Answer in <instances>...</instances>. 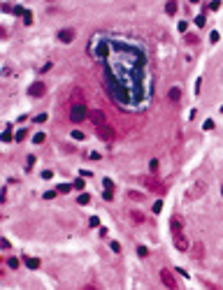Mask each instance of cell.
Returning <instances> with one entry per match:
<instances>
[{
    "label": "cell",
    "instance_id": "ac0fdd59",
    "mask_svg": "<svg viewBox=\"0 0 223 290\" xmlns=\"http://www.w3.org/2000/svg\"><path fill=\"white\" fill-rule=\"evenodd\" d=\"M128 197H130V200H142V195H139V193H132V191L128 193Z\"/></svg>",
    "mask_w": 223,
    "mask_h": 290
},
{
    "label": "cell",
    "instance_id": "484cf974",
    "mask_svg": "<svg viewBox=\"0 0 223 290\" xmlns=\"http://www.w3.org/2000/svg\"><path fill=\"white\" fill-rule=\"evenodd\" d=\"M186 42H191V44H195V42H198V37H195V35H188V37H186Z\"/></svg>",
    "mask_w": 223,
    "mask_h": 290
},
{
    "label": "cell",
    "instance_id": "d4e9b609",
    "mask_svg": "<svg viewBox=\"0 0 223 290\" xmlns=\"http://www.w3.org/2000/svg\"><path fill=\"white\" fill-rule=\"evenodd\" d=\"M112 251H114V253H119V251H121V246H119L116 241H112Z\"/></svg>",
    "mask_w": 223,
    "mask_h": 290
},
{
    "label": "cell",
    "instance_id": "44dd1931",
    "mask_svg": "<svg viewBox=\"0 0 223 290\" xmlns=\"http://www.w3.org/2000/svg\"><path fill=\"white\" fill-rule=\"evenodd\" d=\"M86 202H88V195H86V193L79 195V204H86Z\"/></svg>",
    "mask_w": 223,
    "mask_h": 290
},
{
    "label": "cell",
    "instance_id": "f1b7e54d",
    "mask_svg": "<svg viewBox=\"0 0 223 290\" xmlns=\"http://www.w3.org/2000/svg\"><path fill=\"white\" fill-rule=\"evenodd\" d=\"M221 111H223V107H221Z\"/></svg>",
    "mask_w": 223,
    "mask_h": 290
},
{
    "label": "cell",
    "instance_id": "277c9868",
    "mask_svg": "<svg viewBox=\"0 0 223 290\" xmlns=\"http://www.w3.org/2000/svg\"><path fill=\"white\" fill-rule=\"evenodd\" d=\"M88 119H91V123H93V126H105V123H107V116H105L100 109L88 111Z\"/></svg>",
    "mask_w": 223,
    "mask_h": 290
},
{
    "label": "cell",
    "instance_id": "6da1fadb",
    "mask_svg": "<svg viewBox=\"0 0 223 290\" xmlns=\"http://www.w3.org/2000/svg\"><path fill=\"white\" fill-rule=\"evenodd\" d=\"M96 135L102 142H114V137H116V135H114V128H109L107 123H105V126H96Z\"/></svg>",
    "mask_w": 223,
    "mask_h": 290
},
{
    "label": "cell",
    "instance_id": "52a82bcc",
    "mask_svg": "<svg viewBox=\"0 0 223 290\" xmlns=\"http://www.w3.org/2000/svg\"><path fill=\"white\" fill-rule=\"evenodd\" d=\"M170 230H172V232H184V221H181L179 216H172V218H170Z\"/></svg>",
    "mask_w": 223,
    "mask_h": 290
},
{
    "label": "cell",
    "instance_id": "2e32d148",
    "mask_svg": "<svg viewBox=\"0 0 223 290\" xmlns=\"http://www.w3.org/2000/svg\"><path fill=\"white\" fill-rule=\"evenodd\" d=\"M137 253H139V258H147V255H149V248H147V246H139Z\"/></svg>",
    "mask_w": 223,
    "mask_h": 290
},
{
    "label": "cell",
    "instance_id": "4fadbf2b",
    "mask_svg": "<svg viewBox=\"0 0 223 290\" xmlns=\"http://www.w3.org/2000/svg\"><path fill=\"white\" fill-rule=\"evenodd\" d=\"M26 265H28L30 269H37V267H40V260H35V258H28V260H26Z\"/></svg>",
    "mask_w": 223,
    "mask_h": 290
},
{
    "label": "cell",
    "instance_id": "4316f807",
    "mask_svg": "<svg viewBox=\"0 0 223 290\" xmlns=\"http://www.w3.org/2000/svg\"><path fill=\"white\" fill-rule=\"evenodd\" d=\"M160 209H163V202H156V204H154V211H156V214H158Z\"/></svg>",
    "mask_w": 223,
    "mask_h": 290
},
{
    "label": "cell",
    "instance_id": "603a6c76",
    "mask_svg": "<svg viewBox=\"0 0 223 290\" xmlns=\"http://www.w3.org/2000/svg\"><path fill=\"white\" fill-rule=\"evenodd\" d=\"M40 142H44V135L40 132V135H35V144H40Z\"/></svg>",
    "mask_w": 223,
    "mask_h": 290
},
{
    "label": "cell",
    "instance_id": "30bf717a",
    "mask_svg": "<svg viewBox=\"0 0 223 290\" xmlns=\"http://www.w3.org/2000/svg\"><path fill=\"white\" fill-rule=\"evenodd\" d=\"M58 40H61V42H72V40H74V30H70V28H67V30H61L58 32Z\"/></svg>",
    "mask_w": 223,
    "mask_h": 290
},
{
    "label": "cell",
    "instance_id": "7402d4cb",
    "mask_svg": "<svg viewBox=\"0 0 223 290\" xmlns=\"http://www.w3.org/2000/svg\"><path fill=\"white\" fill-rule=\"evenodd\" d=\"M58 193H70V186H65V183H63V186H58Z\"/></svg>",
    "mask_w": 223,
    "mask_h": 290
},
{
    "label": "cell",
    "instance_id": "3957f363",
    "mask_svg": "<svg viewBox=\"0 0 223 290\" xmlns=\"http://www.w3.org/2000/svg\"><path fill=\"white\" fill-rule=\"evenodd\" d=\"M172 239H174V246L179 251H188V239L184 232H172Z\"/></svg>",
    "mask_w": 223,
    "mask_h": 290
},
{
    "label": "cell",
    "instance_id": "ba28073f",
    "mask_svg": "<svg viewBox=\"0 0 223 290\" xmlns=\"http://www.w3.org/2000/svg\"><path fill=\"white\" fill-rule=\"evenodd\" d=\"M28 93H30L33 97H40L42 93H44V84H42V81H35L30 88H28Z\"/></svg>",
    "mask_w": 223,
    "mask_h": 290
},
{
    "label": "cell",
    "instance_id": "cb8c5ba5",
    "mask_svg": "<svg viewBox=\"0 0 223 290\" xmlns=\"http://www.w3.org/2000/svg\"><path fill=\"white\" fill-rule=\"evenodd\" d=\"M112 186H114V183H112V179H105V188H107V191H112Z\"/></svg>",
    "mask_w": 223,
    "mask_h": 290
},
{
    "label": "cell",
    "instance_id": "7a4b0ae2",
    "mask_svg": "<svg viewBox=\"0 0 223 290\" xmlns=\"http://www.w3.org/2000/svg\"><path fill=\"white\" fill-rule=\"evenodd\" d=\"M88 116V111H86V107L79 102V104H72V109H70V119L74 121V123H79L81 119H86Z\"/></svg>",
    "mask_w": 223,
    "mask_h": 290
},
{
    "label": "cell",
    "instance_id": "9a60e30c",
    "mask_svg": "<svg viewBox=\"0 0 223 290\" xmlns=\"http://www.w3.org/2000/svg\"><path fill=\"white\" fill-rule=\"evenodd\" d=\"M130 216H132V221H135V223H142V221H144V218H142V214H139V211H132V214H130Z\"/></svg>",
    "mask_w": 223,
    "mask_h": 290
},
{
    "label": "cell",
    "instance_id": "d6986e66",
    "mask_svg": "<svg viewBox=\"0 0 223 290\" xmlns=\"http://www.w3.org/2000/svg\"><path fill=\"white\" fill-rule=\"evenodd\" d=\"M72 137H74V139H84V132H79V130H74V132H72Z\"/></svg>",
    "mask_w": 223,
    "mask_h": 290
},
{
    "label": "cell",
    "instance_id": "5bb4252c",
    "mask_svg": "<svg viewBox=\"0 0 223 290\" xmlns=\"http://www.w3.org/2000/svg\"><path fill=\"white\" fill-rule=\"evenodd\" d=\"M193 255H195L198 260L202 258V244H195V248H193Z\"/></svg>",
    "mask_w": 223,
    "mask_h": 290
},
{
    "label": "cell",
    "instance_id": "8992f818",
    "mask_svg": "<svg viewBox=\"0 0 223 290\" xmlns=\"http://www.w3.org/2000/svg\"><path fill=\"white\" fill-rule=\"evenodd\" d=\"M160 279H163V283H165L167 288H177V281H174V276L170 274V269H163V272H160Z\"/></svg>",
    "mask_w": 223,
    "mask_h": 290
},
{
    "label": "cell",
    "instance_id": "ffe728a7",
    "mask_svg": "<svg viewBox=\"0 0 223 290\" xmlns=\"http://www.w3.org/2000/svg\"><path fill=\"white\" fill-rule=\"evenodd\" d=\"M74 188H77V191H81V188H84V181H81V179H77V181H74Z\"/></svg>",
    "mask_w": 223,
    "mask_h": 290
},
{
    "label": "cell",
    "instance_id": "e0dca14e",
    "mask_svg": "<svg viewBox=\"0 0 223 290\" xmlns=\"http://www.w3.org/2000/svg\"><path fill=\"white\" fill-rule=\"evenodd\" d=\"M7 265H9L12 269H16V267H19V260H16V258H9V260H7Z\"/></svg>",
    "mask_w": 223,
    "mask_h": 290
},
{
    "label": "cell",
    "instance_id": "8fae6325",
    "mask_svg": "<svg viewBox=\"0 0 223 290\" xmlns=\"http://www.w3.org/2000/svg\"><path fill=\"white\" fill-rule=\"evenodd\" d=\"M179 95H181V91H179L177 86H172V88L167 91V97H170V102H179Z\"/></svg>",
    "mask_w": 223,
    "mask_h": 290
},
{
    "label": "cell",
    "instance_id": "5b68a950",
    "mask_svg": "<svg viewBox=\"0 0 223 290\" xmlns=\"http://www.w3.org/2000/svg\"><path fill=\"white\" fill-rule=\"evenodd\" d=\"M142 181H144L147 188H151V191H156V193H165V186H163L160 181H156V179H142Z\"/></svg>",
    "mask_w": 223,
    "mask_h": 290
},
{
    "label": "cell",
    "instance_id": "83f0119b",
    "mask_svg": "<svg viewBox=\"0 0 223 290\" xmlns=\"http://www.w3.org/2000/svg\"><path fill=\"white\" fill-rule=\"evenodd\" d=\"M221 193H223V186H221Z\"/></svg>",
    "mask_w": 223,
    "mask_h": 290
},
{
    "label": "cell",
    "instance_id": "7c38bea8",
    "mask_svg": "<svg viewBox=\"0 0 223 290\" xmlns=\"http://www.w3.org/2000/svg\"><path fill=\"white\" fill-rule=\"evenodd\" d=\"M165 9H167V14H174V12H177V2H174V0H170V2L165 5Z\"/></svg>",
    "mask_w": 223,
    "mask_h": 290
},
{
    "label": "cell",
    "instance_id": "9c48e42d",
    "mask_svg": "<svg viewBox=\"0 0 223 290\" xmlns=\"http://www.w3.org/2000/svg\"><path fill=\"white\" fill-rule=\"evenodd\" d=\"M202 191H205V181H198V183H195V188H193L191 193H186V197H188V200H195L198 195H202Z\"/></svg>",
    "mask_w": 223,
    "mask_h": 290
}]
</instances>
